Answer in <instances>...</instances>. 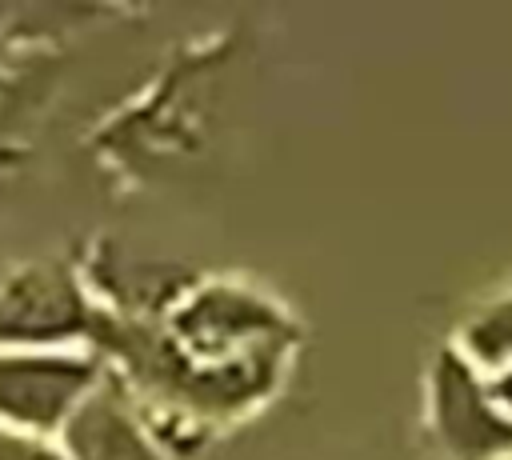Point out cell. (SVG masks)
<instances>
[{
  "instance_id": "obj_5",
  "label": "cell",
  "mask_w": 512,
  "mask_h": 460,
  "mask_svg": "<svg viewBox=\"0 0 512 460\" xmlns=\"http://www.w3.org/2000/svg\"><path fill=\"white\" fill-rule=\"evenodd\" d=\"M60 448L68 460H172L136 408L132 392L112 372L68 416L60 428Z\"/></svg>"
},
{
  "instance_id": "obj_9",
  "label": "cell",
  "mask_w": 512,
  "mask_h": 460,
  "mask_svg": "<svg viewBox=\"0 0 512 460\" xmlns=\"http://www.w3.org/2000/svg\"><path fill=\"white\" fill-rule=\"evenodd\" d=\"M504 460H512V456H504Z\"/></svg>"
},
{
  "instance_id": "obj_8",
  "label": "cell",
  "mask_w": 512,
  "mask_h": 460,
  "mask_svg": "<svg viewBox=\"0 0 512 460\" xmlns=\"http://www.w3.org/2000/svg\"><path fill=\"white\" fill-rule=\"evenodd\" d=\"M488 380V396L512 416V368H504V372H496V376H484Z\"/></svg>"
},
{
  "instance_id": "obj_4",
  "label": "cell",
  "mask_w": 512,
  "mask_h": 460,
  "mask_svg": "<svg viewBox=\"0 0 512 460\" xmlns=\"http://www.w3.org/2000/svg\"><path fill=\"white\" fill-rule=\"evenodd\" d=\"M96 308L60 264H32L0 284V348H72L92 340Z\"/></svg>"
},
{
  "instance_id": "obj_2",
  "label": "cell",
  "mask_w": 512,
  "mask_h": 460,
  "mask_svg": "<svg viewBox=\"0 0 512 460\" xmlns=\"http://www.w3.org/2000/svg\"><path fill=\"white\" fill-rule=\"evenodd\" d=\"M108 376L96 352L0 348V424L32 436H60L68 416Z\"/></svg>"
},
{
  "instance_id": "obj_3",
  "label": "cell",
  "mask_w": 512,
  "mask_h": 460,
  "mask_svg": "<svg viewBox=\"0 0 512 460\" xmlns=\"http://www.w3.org/2000/svg\"><path fill=\"white\" fill-rule=\"evenodd\" d=\"M424 420L440 460L512 456V416L488 396V380L452 344L440 348L428 364Z\"/></svg>"
},
{
  "instance_id": "obj_6",
  "label": "cell",
  "mask_w": 512,
  "mask_h": 460,
  "mask_svg": "<svg viewBox=\"0 0 512 460\" xmlns=\"http://www.w3.org/2000/svg\"><path fill=\"white\" fill-rule=\"evenodd\" d=\"M480 376L512 368V288L484 296L460 324L452 344Z\"/></svg>"
},
{
  "instance_id": "obj_1",
  "label": "cell",
  "mask_w": 512,
  "mask_h": 460,
  "mask_svg": "<svg viewBox=\"0 0 512 460\" xmlns=\"http://www.w3.org/2000/svg\"><path fill=\"white\" fill-rule=\"evenodd\" d=\"M168 336L196 360H236L264 348H288L296 340V328L276 308V300L244 284L212 280L172 304Z\"/></svg>"
},
{
  "instance_id": "obj_7",
  "label": "cell",
  "mask_w": 512,
  "mask_h": 460,
  "mask_svg": "<svg viewBox=\"0 0 512 460\" xmlns=\"http://www.w3.org/2000/svg\"><path fill=\"white\" fill-rule=\"evenodd\" d=\"M0 460H68V456L48 436H32L0 424Z\"/></svg>"
}]
</instances>
